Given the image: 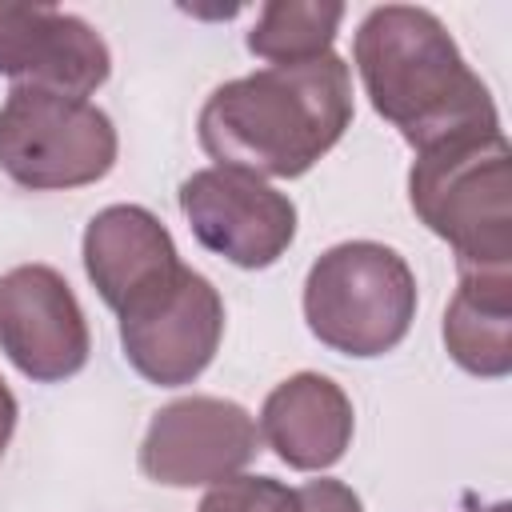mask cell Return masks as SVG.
Wrapping results in <instances>:
<instances>
[{"mask_svg":"<svg viewBox=\"0 0 512 512\" xmlns=\"http://www.w3.org/2000/svg\"><path fill=\"white\" fill-rule=\"evenodd\" d=\"M308 332L356 360L392 352L416 320V276L408 260L380 240H344L320 252L304 276Z\"/></svg>","mask_w":512,"mask_h":512,"instance_id":"obj_4","label":"cell"},{"mask_svg":"<svg viewBox=\"0 0 512 512\" xmlns=\"http://www.w3.org/2000/svg\"><path fill=\"white\" fill-rule=\"evenodd\" d=\"M444 348L468 376L512 372V268H460L444 308Z\"/></svg>","mask_w":512,"mask_h":512,"instance_id":"obj_13","label":"cell"},{"mask_svg":"<svg viewBox=\"0 0 512 512\" xmlns=\"http://www.w3.org/2000/svg\"><path fill=\"white\" fill-rule=\"evenodd\" d=\"M260 452L252 412L224 396H180L164 404L140 440V472L164 488L220 484Z\"/></svg>","mask_w":512,"mask_h":512,"instance_id":"obj_7","label":"cell"},{"mask_svg":"<svg viewBox=\"0 0 512 512\" xmlns=\"http://www.w3.org/2000/svg\"><path fill=\"white\" fill-rule=\"evenodd\" d=\"M0 352L36 384H60L88 364L84 308L52 264H16L0 276Z\"/></svg>","mask_w":512,"mask_h":512,"instance_id":"obj_9","label":"cell"},{"mask_svg":"<svg viewBox=\"0 0 512 512\" xmlns=\"http://www.w3.org/2000/svg\"><path fill=\"white\" fill-rule=\"evenodd\" d=\"M120 136L84 96L12 84L0 104V172L28 192H68L116 168Z\"/></svg>","mask_w":512,"mask_h":512,"instance_id":"obj_5","label":"cell"},{"mask_svg":"<svg viewBox=\"0 0 512 512\" xmlns=\"http://www.w3.org/2000/svg\"><path fill=\"white\" fill-rule=\"evenodd\" d=\"M196 512H300V500H296V488H288L276 476L236 472L212 484Z\"/></svg>","mask_w":512,"mask_h":512,"instance_id":"obj_15","label":"cell"},{"mask_svg":"<svg viewBox=\"0 0 512 512\" xmlns=\"http://www.w3.org/2000/svg\"><path fill=\"white\" fill-rule=\"evenodd\" d=\"M352 60L376 116H384L412 152L500 132L488 84L468 68L452 32L428 8H372L352 36Z\"/></svg>","mask_w":512,"mask_h":512,"instance_id":"obj_2","label":"cell"},{"mask_svg":"<svg viewBox=\"0 0 512 512\" xmlns=\"http://www.w3.org/2000/svg\"><path fill=\"white\" fill-rule=\"evenodd\" d=\"M192 236L236 268H272L296 240V204L260 176L200 168L180 184Z\"/></svg>","mask_w":512,"mask_h":512,"instance_id":"obj_8","label":"cell"},{"mask_svg":"<svg viewBox=\"0 0 512 512\" xmlns=\"http://www.w3.org/2000/svg\"><path fill=\"white\" fill-rule=\"evenodd\" d=\"M260 440L296 472H324L344 460L356 412L348 392L324 372L280 380L260 404Z\"/></svg>","mask_w":512,"mask_h":512,"instance_id":"obj_12","label":"cell"},{"mask_svg":"<svg viewBox=\"0 0 512 512\" xmlns=\"http://www.w3.org/2000/svg\"><path fill=\"white\" fill-rule=\"evenodd\" d=\"M296 500H300V512H364L360 496L344 480H332V476H320V480L300 484L296 488Z\"/></svg>","mask_w":512,"mask_h":512,"instance_id":"obj_16","label":"cell"},{"mask_svg":"<svg viewBox=\"0 0 512 512\" xmlns=\"http://www.w3.org/2000/svg\"><path fill=\"white\" fill-rule=\"evenodd\" d=\"M340 0H268L248 28V52L276 64H308L332 52L340 32Z\"/></svg>","mask_w":512,"mask_h":512,"instance_id":"obj_14","label":"cell"},{"mask_svg":"<svg viewBox=\"0 0 512 512\" xmlns=\"http://www.w3.org/2000/svg\"><path fill=\"white\" fill-rule=\"evenodd\" d=\"M356 116L352 68L328 52L236 76L200 104L196 136L216 168L260 180H296L328 156Z\"/></svg>","mask_w":512,"mask_h":512,"instance_id":"obj_1","label":"cell"},{"mask_svg":"<svg viewBox=\"0 0 512 512\" xmlns=\"http://www.w3.org/2000/svg\"><path fill=\"white\" fill-rule=\"evenodd\" d=\"M84 272L100 300L120 312L184 264L172 232L144 204H108L84 228Z\"/></svg>","mask_w":512,"mask_h":512,"instance_id":"obj_11","label":"cell"},{"mask_svg":"<svg viewBox=\"0 0 512 512\" xmlns=\"http://www.w3.org/2000/svg\"><path fill=\"white\" fill-rule=\"evenodd\" d=\"M112 72L104 36L52 4H0V76L64 96H92Z\"/></svg>","mask_w":512,"mask_h":512,"instance_id":"obj_10","label":"cell"},{"mask_svg":"<svg viewBox=\"0 0 512 512\" xmlns=\"http://www.w3.org/2000/svg\"><path fill=\"white\" fill-rule=\"evenodd\" d=\"M124 360L156 388L192 384L224 340V300L208 276L180 264L120 312Z\"/></svg>","mask_w":512,"mask_h":512,"instance_id":"obj_6","label":"cell"},{"mask_svg":"<svg viewBox=\"0 0 512 512\" xmlns=\"http://www.w3.org/2000/svg\"><path fill=\"white\" fill-rule=\"evenodd\" d=\"M16 416H20V404H16L12 388H8L4 376H0V460H4V448H8V440H12V432H16Z\"/></svg>","mask_w":512,"mask_h":512,"instance_id":"obj_17","label":"cell"},{"mask_svg":"<svg viewBox=\"0 0 512 512\" xmlns=\"http://www.w3.org/2000/svg\"><path fill=\"white\" fill-rule=\"evenodd\" d=\"M408 204L460 268H512V148L504 132L416 152Z\"/></svg>","mask_w":512,"mask_h":512,"instance_id":"obj_3","label":"cell"},{"mask_svg":"<svg viewBox=\"0 0 512 512\" xmlns=\"http://www.w3.org/2000/svg\"><path fill=\"white\" fill-rule=\"evenodd\" d=\"M476 512H512V508H508V504L500 500V504H492V508H476Z\"/></svg>","mask_w":512,"mask_h":512,"instance_id":"obj_18","label":"cell"}]
</instances>
